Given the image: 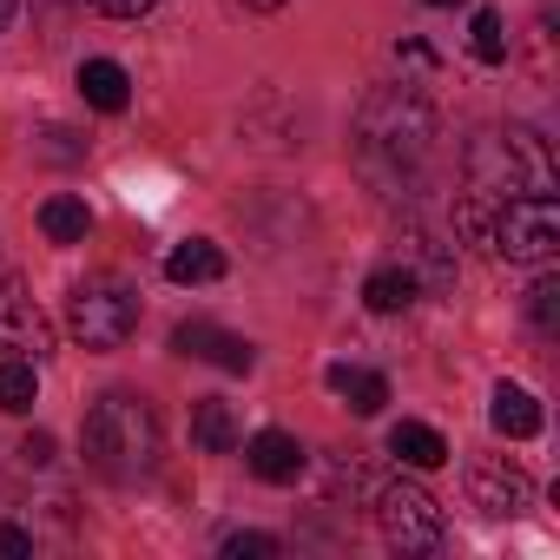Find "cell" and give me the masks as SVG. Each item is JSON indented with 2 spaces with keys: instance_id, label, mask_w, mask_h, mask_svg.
<instances>
[{
  "instance_id": "11",
  "label": "cell",
  "mask_w": 560,
  "mask_h": 560,
  "mask_svg": "<svg viewBox=\"0 0 560 560\" xmlns=\"http://www.w3.org/2000/svg\"><path fill=\"white\" fill-rule=\"evenodd\" d=\"M402 270L416 277V291H435V298H442V291H455V250H448V244H435V237H429V231H416V224L402 231Z\"/></svg>"
},
{
  "instance_id": "5",
  "label": "cell",
  "mask_w": 560,
  "mask_h": 560,
  "mask_svg": "<svg viewBox=\"0 0 560 560\" xmlns=\"http://www.w3.org/2000/svg\"><path fill=\"white\" fill-rule=\"evenodd\" d=\"M481 244L508 264H547L560 250V205L553 198H501L481 218Z\"/></svg>"
},
{
  "instance_id": "13",
  "label": "cell",
  "mask_w": 560,
  "mask_h": 560,
  "mask_svg": "<svg viewBox=\"0 0 560 560\" xmlns=\"http://www.w3.org/2000/svg\"><path fill=\"white\" fill-rule=\"evenodd\" d=\"M165 277H172V284H218V277H224V250L211 237H185V244H172Z\"/></svg>"
},
{
  "instance_id": "20",
  "label": "cell",
  "mask_w": 560,
  "mask_h": 560,
  "mask_svg": "<svg viewBox=\"0 0 560 560\" xmlns=\"http://www.w3.org/2000/svg\"><path fill=\"white\" fill-rule=\"evenodd\" d=\"M34 402H40L34 363H27V357H8V363H0V416H27Z\"/></svg>"
},
{
  "instance_id": "18",
  "label": "cell",
  "mask_w": 560,
  "mask_h": 560,
  "mask_svg": "<svg viewBox=\"0 0 560 560\" xmlns=\"http://www.w3.org/2000/svg\"><path fill=\"white\" fill-rule=\"evenodd\" d=\"M330 389L350 402V416H376V409L389 402V383H383L376 370H350V363H337V370H330Z\"/></svg>"
},
{
  "instance_id": "29",
  "label": "cell",
  "mask_w": 560,
  "mask_h": 560,
  "mask_svg": "<svg viewBox=\"0 0 560 560\" xmlns=\"http://www.w3.org/2000/svg\"><path fill=\"white\" fill-rule=\"evenodd\" d=\"M237 8H250V14H277L284 0H237Z\"/></svg>"
},
{
  "instance_id": "21",
  "label": "cell",
  "mask_w": 560,
  "mask_h": 560,
  "mask_svg": "<svg viewBox=\"0 0 560 560\" xmlns=\"http://www.w3.org/2000/svg\"><path fill=\"white\" fill-rule=\"evenodd\" d=\"M468 54H475L481 67H501V60H508V21H501L494 8L475 14V27H468Z\"/></svg>"
},
{
  "instance_id": "16",
  "label": "cell",
  "mask_w": 560,
  "mask_h": 560,
  "mask_svg": "<svg viewBox=\"0 0 560 560\" xmlns=\"http://www.w3.org/2000/svg\"><path fill=\"white\" fill-rule=\"evenodd\" d=\"M389 455H396L402 468H442V462H448V442H442V429H429V422H396V429H389Z\"/></svg>"
},
{
  "instance_id": "27",
  "label": "cell",
  "mask_w": 560,
  "mask_h": 560,
  "mask_svg": "<svg viewBox=\"0 0 560 560\" xmlns=\"http://www.w3.org/2000/svg\"><path fill=\"white\" fill-rule=\"evenodd\" d=\"M396 60H409V67H429V60H435V54H429V47H422V40H402V47H396Z\"/></svg>"
},
{
  "instance_id": "17",
  "label": "cell",
  "mask_w": 560,
  "mask_h": 560,
  "mask_svg": "<svg viewBox=\"0 0 560 560\" xmlns=\"http://www.w3.org/2000/svg\"><path fill=\"white\" fill-rule=\"evenodd\" d=\"M422 291H416V277L402 270V264H383V270H370V284H363V304L376 311V317H396V311H409Z\"/></svg>"
},
{
  "instance_id": "15",
  "label": "cell",
  "mask_w": 560,
  "mask_h": 560,
  "mask_svg": "<svg viewBox=\"0 0 560 560\" xmlns=\"http://www.w3.org/2000/svg\"><path fill=\"white\" fill-rule=\"evenodd\" d=\"M191 442H198L205 455H231V448L244 442L237 409H231V402H218V396H205V402L191 409Z\"/></svg>"
},
{
  "instance_id": "26",
  "label": "cell",
  "mask_w": 560,
  "mask_h": 560,
  "mask_svg": "<svg viewBox=\"0 0 560 560\" xmlns=\"http://www.w3.org/2000/svg\"><path fill=\"white\" fill-rule=\"evenodd\" d=\"M21 455H27V468H47V462H54V435H27Z\"/></svg>"
},
{
  "instance_id": "23",
  "label": "cell",
  "mask_w": 560,
  "mask_h": 560,
  "mask_svg": "<svg viewBox=\"0 0 560 560\" xmlns=\"http://www.w3.org/2000/svg\"><path fill=\"white\" fill-rule=\"evenodd\" d=\"M277 540L270 534H224V560H270Z\"/></svg>"
},
{
  "instance_id": "8",
  "label": "cell",
  "mask_w": 560,
  "mask_h": 560,
  "mask_svg": "<svg viewBox=\"0 0 560 560\" xmlns=\"http://www.w3.org/2000/svg\"><path fill=\"white\" fill-rule=\"evenodd\" d=\"M172 350H178V357H198V363H218V370H231V376H250V363H257V350H250L244 337L218 330V324H178V330H172Z\"/></svg>"
},
{
  "instance_id": "25",
  "label": "cell",
  "mask_w": 560,
  "mask_h": 560,
  "mask_svg": "<svg viewBox=\"0 0 560 560\" xmlns=\"http://www.w3.org/2000/svg\"><path fill=\"white\" fill-rule=\"evenodd\" d=\"M93 8L106 14V21H139V14H152L159 0H93Z\"/></svg>"
},
{
  "instance_id": "1",
  "label": "cell",
  "mask_w": 560,
  "mask_h": 560,
  "mask_svg": "<svg viewBox=\"0 0 560 560\" xmlns=\"http://www.w3.org/2000/svg\"><path fill=\"white\" fill-rule=\"evenodd\" d=\"M468 178L494 198H553L560 165L534 126H488L468 139Z\"/></svg>"
},
{
  "instance_id": "24",
  "label": "cell",
  "mask_w": 560,
  "mask_h": 560,
  "mask_svg": "<svg viewBox=\"0 0 560 560\" xmlns=\"http://www.w3.org/2000/svg\"><path fill=\"white\" fill-rule=\"evenodd\" d=\"M34 553V534L14 527V521H0V560H27Z\"/></svg>"
},
{
  "instance_id": "3",
  "label": "cell",
  "mask_w": 560,
  "mask_h": 560,
  "mask_svg": "<svg viewBox=\"0 0 560 560\" xmlns=\"http://www.w3.org/2000/svg\"><path fill=\"white\" fill-rule=\"evenodd\" d=\"M67 330L73 343L86 350H126L132 330H139V298L126 277H86V284H73L67 298Z\"/></svg>"
},
{
  "instance_id": "2",
  "label": "cell",
  "mask_w": 560,
  "mask_h": 560,
  "mask_svg": "<svg viewBox=\"0 0 560 560\" xmlns=\"http://www.w3.org/2000/svg\"><path fill=\"white\" fill-rule=\"evenodd\" d=\"M80 442H86V462H93L106 481H139V475L159 468V416H152V402L132 396V389L100 396Z\"/></svg>"
},
{
  "instance_id": "7",
  "label": "cell",
  "mask_w": 560,
  "mask_h": 560,
  "mask_svg": "<svg viewBox=\"0 0 560 560\" xmlns=\"http://www.w3.org/2000/svg\"><path fill=\"white\" fill-rule=\"evenodd\" d=\"M0 350H8V357H34V363L54 350V324H47L40 304L21 298L14 284H0Z\"/></svg>"
},
{
  "instance_id": "6",
  "label": "cell",
  "mask_w": 560,
  "mask_h": 560,
  "mask_svg": "<svg viewBox=\"0 0 560 560\" xmlns=\"http://www.w3.org/2000/svg\"><path fill=\"white\" fill-rule=\"evenodd\" d=\"M370 501H376V527L389 534V547H402V553H435V547L448 540V521H442V508H435L429 488H416V481H376Z\"/></svg>"
},
{
  "instance_id": "10",
  "label": "cell",
  "mask_w": 560,
  "mask_h": 560,
  "mask_svg": "<svg viewBox=\"0 0 560 560\" xmlns=\"http://www.w3.org/2000/svg\"><path fill=\"white\" fill-rule=\"evenodd\" d=\"M468 494H475L481 514H521L534 488H527V475L508 468V462H475V468H468Z\"/></svg>"
},
{
  "instance_id": "30",
  "label": "cell",
  "mask_w": 560,
  "mask_h": 560,
  "mask_svg": "<svg viewBox=\"0 0 560 560\" xmlns=\"http://www.w3.org/2000/svg\"><path fill=\"white\" fill-rule=\"evenodd\" d=\"M422 8H462V0H422Z\"/></svg>"
},
{
  "instance_id": "22",
  "label": "cell",
  "mask_w": 560,
  "mask_h": 560,
  "mask_svg": "<svg viewBox=\"0 0 560 560\" xmlns=\"http://www.w3.org/2000/svg\"><path fill=\"white\" fill-rule=\"evenodd\" d=\"M527 324H534L540 337L560 330V277H540V284L527 291Z\"/></svg>"
},
{
  "instance_id": "4",
  "label": "cell",
  "mask_w": 560,
  "mask_h": 560,
  "mask_svg": "<svg viewBox=\"0 0 560 560\" xmlns=\"http://www.w3.org/2000/svg\"><path fill=\"white\" fill-rule=\"evenodd\" d=\"M429 139H435V119H429L422 93L389 86V93H376L363 106V152L370 159H383V165H422Z\"/></svg>"
},
{
  "instance_id": "14",
  "label": "cell",
  "mask_w": 560,
  "mask_h": 560,
  "mask_svg": "<svg viewBox=\"0 0 560 560\" xmlns=\"http://www.w3.org/2000/svg\"><path fill=\"white\" fill-rule=\"evenodd\" d=\"M80 100H86L93 113H126V100H132L126 67H119V60H86V67H80Z\"/></svg>"
},
{
  "instance_id": "19",
  "label": "cell",
  "mask_w": 560,
  "mask_h": 560,
  "mask_svg": "<svg viewBox=\"0 0 560 560\" xmlns=\"http://www.w3.org/2000/svg\"><path fill=\"white\" fill-rule=\"evenodd\" d=\"M40 231H47L54 244H86V231H93V211H86L80 198L54 191V198L40 205Z\"/></svg>"
},
{
  "instance_id": "12",
  "label": "cell",
  "mask_w": 560,
  "mask_h": 560,
  "mask_svg": "<svg viewBox=\"0 0 560 560\" xmlns=\"http://www.w3.org/2000/svg\"><path fill=\"white\" fill-rule=\"evenodd\" d=\"M488 422H494V435L527 442V435H540V402H534L521 383H494V396H488Z\"/></svg>"
},
{
  "instance_id": "9",
  "label": "cell",
  "mask_w": 560,
  "mask_h": 560,
  "mask_svg": "<svg viewBox=\"0 0 560 560\" xmlns=\"http://www.w3.org/2000/svg\"><path fill=\"white\" fill-rule=\"evenodd\" d=\"M244 462H250V475L257 481H270V488H291L298 475H304V442L298 435H284V429H264V435H250L244 442Z\"/></svg>"
},
{
  "instance_id": "28",
  "label": "cell",
  "mask_w": 560,
  "mask_h": 560,
  "mask_svg": "<svg viewBox=\"0 0 560 560\" xmlns=\"http://www.w3.org/2000/svg\"><path fill=\"white\" fill-rule=\"evenodd\" d=\"M14 14H21V0H0V34L14 27Z\"/></svg>"
}]
</instances>
